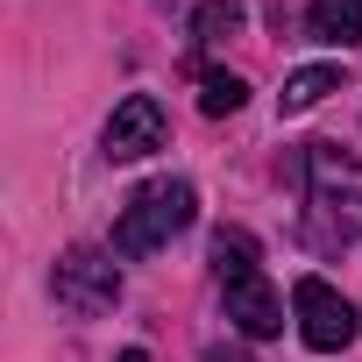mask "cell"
Returning <instances> with one entry per match:
<instances>
[{
    "label": "cell",
    "instance_id": "8fae6325",
    "mask_svg": "<svg viewBox=\"0 0 362 362\" xmlns=\"http://www.w3.org/2000/svg\"><path fill=\"white\" fill-rule=\"evenodd\" d=\"M206 362H249V355H235V348H206Z\"/></svg>",
    "mask_w": 362,
    "mask_h": 362
},
{
    "label": "cell",
    "instance_id": "6da1fadb",
    "mask_svg": "<svg viewBox=\"0 0 362 362\" xmlns=\"http://www.w3.org/2000/svg\"><path fill=\"white\" fill-rule=\"evenodd\" d=\"M214 263H221V291H228V320L249 334V341H270L284 334V298L270 291L263 263H256V242L242 228H221L214 235Z\"/></svg>",
    "mask_w": 362,
    "mask_h": 362
},
{
    "label": "cell",
    "instance_id": "52a82bcc",
    "mask_svg": "<svg viewBox=\"0 0 362 362\" xmlns=\"http://www.w3.org/2000/svg\"><path fill=\"white\" fill-rule=\"evenodd\" d=\"M327 93H341V64H305V71H291V78H284L277 107H284V114H305V107H320Z\"/></svg>",
    "mask_w": 362,
    "mask_h": 362
},
{
    "label": "cell",
    "instance_id": "3957f363",
    "mask_svg": "<svg viewBox=\"0 0 362 362\" xmlns=\"http://www.w3.org/2000/svg\"><path fill=\"white\" fill-rule=\"evenodd\" d=\"M305 185H313V206L327 214L334 235H362V163L341 156L334 142H313L305 149Z\"/></svg>",
    "mask_w": 362,
    "mask_h": 362
},
{
    "label": "cell",
    "instance_id": "ba28073f",
    "mask_svg": "<svg viewBox=\"0 0 362 362\" xmlns=\"http://www.w3.org/2000/svg\"><path fill=\"white\" fill-rule=\"evenodd\" d=\"M305 22L320 43H362V0H313Z\"/></svg>",
    "mask_w": 362,
    "mask_h": 362
},
{
    "label": "cell",
    "instance_id": "7c38bea8",
    "mask_svg": "<svg viewBox=\"0 0 362 362\" xmlns=\"http://www.w3.org/2000/svg\"><path fill=\"white\" fill-rule=\"evenodd\" d=\"M121 362H149V355H142V348H128V355H121Z\"/></svg>",
    "mask_w": 362,
    "mask_h": 362
},
{
    "label": "cell",
    "instance_id": "7a4b0ae2",
    "mask_svg": "<svg viewBox=\"0 0 362 362\" xmlns=\"http://www.w3.org/2000/svg\"><path fill=\"white\" fill-rule=\"evenodd\" d=\"M192 221H199V192L185 177H149V185L128 192V206L114 221V256H149L170 235H185Z\"/></svg>",
    "mask_w": 362,
    "mask_h": 362
},
{
    "label": "cell",
    "instance_id": "30bf717a",
    "mask_svg": "<svg viewBox=\"0 0 362 362\" xmlns=\"http://www.w3.org/2000/svg\"><path fill=\"white\" fill-rule=\"evenodd\" d=\"M242 100H249V86H242L235 71H206V78H199V107H206L214 121H221V114H235Z\"/></svg>",
    "mask_w": 362,
    "mask_h": 362
},
{
    "label": "cell",
    "instance_id": "5b68a950",
    "mask_svg": "<svg viewBox=\"0 0 362 362\" xmlns=\"http://www.w3.org/2000/svg\"><path fill=\"white\" fill-rule=\"evenodd\" d=\"M57 298L78 305V313H107V305L121 298V270H114V256H100V249H71V256L57 263Z\"/></svg>",
    "mask_w": 362,
    "mask_h": 362
},
{
    "label": "cell",
    "instance_id": "9c48e42d",
    "mask_svg": "<svg viewBox=\"0 0 362 362\" xmlns=\"http://www.w3.org/2000/svg\"><path fill=\"white\" fill-rule=\"evenodd\" d=\"M192 36H199V43H228V36H242V0H199Z\"/></svg>",
    "mask_w": 362,
    "mask_h": 362
},
{
    "label": "cell",
    "instance_id": "8992f818",
    "mask_svg": "<svg viewBox=\"0 0 362 362\" xmlns=\"http://www.w3.org/2000/svg\"><path fill=\"white\" fill-rule=\"evenodd\" d=\"M163 135H170L163 107H156L149 93H128V100L114 107V121H107V156H114V163H135V156L163 149Z\"/></svg>",
    "mask_w": 362,
    "mask_h": 362
},
{
    "label": "cell",
    "instance_id": "277c9868",
    "mask_svg": "<svg viewBox=\"0 0 362 362\" xmlns=\"http://www.w3.org/2000/svg\"><path fill=\"white\" fill-rule=\"evenodd\" d=\"M291 320H298L305 348H320V355H334V348L355 341V305H348L327 277H298V284H291Z\"/></svg>",
    "mask_w": 362,
    "mask_h": 362
}]
</instances>
